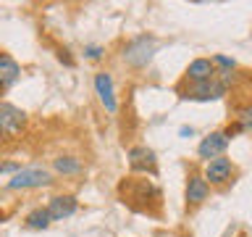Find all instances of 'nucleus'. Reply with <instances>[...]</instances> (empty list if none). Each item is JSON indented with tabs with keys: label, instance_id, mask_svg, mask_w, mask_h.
I'll return each instance as SVG.
<instances>
[{
	"label": "nucleus",
	"instance_id": "nucleus-1",
	"mask_svg": "<svg viewBox=\"0 0 252 237\" xmlns=\"http://www.w3.org/2000/svg\"><path fill=\"white\" fill-rule=\"evenodd\" d=\"M53 182L50 171L39 169V166H27V169H19L8 179V187L11 190H32V187H47Z\"/></svg>",
	"mask_w": 252,
	"mask_h": 237
},
{
	"label": "nucleus",
	"instance_id": "nucleus-2",
	"mask_svg": "<svg viewBox=\"0 0 252 237\" xmlns=\"http://www.w3.org/2000/svg\"><path fill=\"white\" fill-rule=\"evenodd\" d=\"M24 124H27V114L21 108L11 106V103L0 100V140L16 137L24 129Z\"/></svg>",
	"mask_w": 252,
	"mask_h": 237
},
{
	"label": "nucleus",
	"instance_id": "nucleus-3",
	"mask_svg": "<svg viewBox=\"0 0 252 237\" xmlns=\"http://www.w3.org/2000/svg\"><path fill=\"white\" fill-rule=\"evenodd\" d=\"M155 53V42L153 37H137L134 42H129L124 47V61L129 63V66H147L150 58H153Z\"/></svg>",
	"mask_w": 252,
	"mask_h": 237
},
{
	"label": "nucleus",
	"instance_id": "nucleus-4",
	"mask_svg": "<svg viewBox=\"0 0 252 237\" xmlns=\"http://www.w3.org/2000/svg\"><path fill=\"white\" fill-rule=\"evenodd\" d=\"M226 95V84L218 82V79H208V82H197L187 90L184 98L189 100H218Z\"/></svg>",
	"mask_w": 252,
	"mask_h": 237
},
{
	"label": "nucleus",
	"instance_id": "nucleus-5",
	"mask_svg": "<svg viewBox=\"0 0 252 237\" xmlns=\"http://www.w3.org/2000/svg\"><path fill=\"white\" fill-rule=\"evenodd\" d=\"M231 174H234V166L223 156L213 158V161H208V166H205V182H208V185H226V182L231 179Z\"/></svg>",
	"mask_w": 252,
	"mask_h": 237
},
{
	"label": "nucleus",
	"instance_id": "nucleus-6",
	"mask_svg": "<svg viewBox=\"0 0 252 237\" xmlns=\"http://www.w3.org/2000/svg\"><path fill=\"white\" fill-rule=\"evenodd\" d=\"M94 92H97L100 103L105 106L108 114H116L118 103H116V95H113V79H110L108 71H97L94 74Z\"/></svg>",
	"mask_w": 252,
	"mask_h": 237
},
{
	"label": "nucleus",
	"instance_id": "nucleus-7",
	"mask_svg": "<svg viewBox=\"0 0 252 237\" xmlns=\"http://www.w3.org/2000/svg\"><path fill=\"white\" fill-rule=\"evenodd\" d=\"M226 148H228V137H226V134L223 132H213V134H208V137L200 142L197 153H200V158H205V161H213V158L223 156Z\"/></svg>",
	"mask_w": 252,
	"mask_h": 237
},
{
	"label": "nucleus",
	"instance_id": "nucleus-8",
	"mask_svg": "<svg viewBox=\"0 0 252 237\" xmlns=\"http://www.w3.org/2000/svg\"><path fill=\"white\" fill-rule=\"evenodd\" d=\"M76 208H79V203H76L74 195H58L50 200V205H47V213H50L53 221H63V219L74 216Z\"/></svg>",
	"mask_w": 252,
	"mask_h": 237
},
{
	"label": "nucleus",
	"instance_id": "nucleus-9",
	"mask_svg": "<svg viewBox=\"0 0 252 237\" xmlns=\"http://www.w3.org/2000/svg\"><path fill=\"white\" fill-rule=\"evenodd\" d=\"M129 166H131V171L155 174V153L150 148H131L129 150Z\"/></svg>",
	"mask_w": 252,
	"mask_h": 237
},
{
	"label": "nucleus",
	"instance_id": "nucleus-10",
	"mask_svg": "<svg viewBox=\"0 0 252 237\" xmlns=\"http://www.w3.org/2000/svg\"><path fill=\"white\" fill-rule=\"evenodd\" d=\"M187 77H189V82H192V84L208 82V79H216V66H213L210 58H197V61L189 63Z\"/></svg>",
	"mask_w": 252,
	"mask_h": 237
},
{
	"label": "nucleus",
	"instance_id": "nucleus-11",
	"mask_svg": "<svg viewBox=\"0 0 252 237\" xmlns=\"http://www.w3.org/2000/svg\"><path fill=\"white\" fill-rule=\"evenodd\" d=\"M19 77H21V66L11 58V55L0 53V92H5Z\"/></svg>",
	"mask_w": 252,
	"mask_h": 237
},
{
	"label": "nucleus",
	"instance_id": "nucleus-12",
	"mask_svg": "<svg viewBox=\"0 0 252 237\" xmlns=\"http://www.w3.org/2000/svg\"><path fill=\"white\" fill-rule=\"evenodd\" d=\"M210 185L205 182V177H189L187 182V203L189 205H200L202 200H208Z\"/></svg>",
	"mask_w": 252,
	"mask_h": 237
},
{
	"label": "nucleus",
	"instance_id": "nucleus-13",
	"mask_svg": "<svg viewBox=\"0 0 252 237\" xmlns=\"http://www.w3.org/2000/svg\"><path fill=\"white\" fill-rule=\"evenodd\" d=\"M53 166H55V171H58V174H63V177H74V174L82 171V161L74 158V156H58Z\"/></svg>",
	"mask_w": 252,
	"mask_h": 237
},
{
	"label": "nucleus",
	"instance_id": "nucleus-14",
	"mask_svg": "<svg viewBox=\"0 0 252 237\" xmlns=\"http://www.w3.org/2000/svg\"><path fill=\"white\" fill-rule=\"evenodd\" d=\"M50 221L53 219H50V213H47V208H34L27 216V224L32 229H47V227H50Z\"/></svg>",
	"mask_w": 252,
	"mask_h": 237
},
{
	"label": "nucleus",
	"instance_id": "nucleus-15",
	"mask_svg": "<svg viewBox=\"0 0 252 237\" xmlns=\"http://www.w3.org/2000/svg\"><path fill=\"white\" fill-rule=\"evenodd\" d=\"M236 124L242 126V132H252V106L242 108L239 116H236Z\"/></svg>",
	"mask_w": 252,
	"mask_h": 237
},
{
	"label": "nucleus",
	"instance_id": "nucleus-16",
	"mask_svg": "<svg viewBox=\"0 0 252 237\" xmlns=\"http://www.w3.org/2000/svg\"><path fill=\"white\" fill-rule=\"evenodd\" d=\"M213 66H223L226 71H231L236 63H234V58H228V55H216V58H213Z\"/></svg>",
	"mask_w": 252,
	"mask_h": 237
},
{
	"label": "nucleus",
	"instance_id": "nucleus-17",
	"mask_svg": "<svg viewBox=\"0 0 252 237\" xmlns=\"http://www.w3.org/2000/svg\"><path fill=\"white\" fill-rule=\"evenodd\" d=\"M87 55H90V58H100V55H102V47L90 45V47H87Z\"/></svg>",
	"mask_w": 252,
	"mask_h": 237
},
{
	"label": "nucleus",
	"instance_id": "nucleus-18",
	"mask_svg": "<svg viewBox=\"0 0 252 237\" xmlns=\"http://www.w3.org/2000/svg\"><path fill=\"white\" fill-rule=\"evenodd\" d=\"M5 171H19V166H16V163H0V174H5Z\"/></svg>",
	"mask_w": 252,
	"mask_h": 237
},
{
	"label": "nucleus",
	"instance_id": "nucleus-19",
	"mask_svg": "<svg viewBox=\"0 0 252 237\" xmlns=\"http://www.w3.org/2000/svg\"><path fill=\"white\" fill-rule=\"evenodd\" d=\"M179 134H181V137H192V134H194V129H192V126H181V129H179Z\"/></svg>",
	"mask_w": 252,
	"mask_h": 237
}]
</instances>
